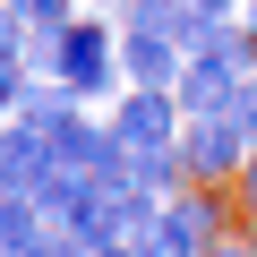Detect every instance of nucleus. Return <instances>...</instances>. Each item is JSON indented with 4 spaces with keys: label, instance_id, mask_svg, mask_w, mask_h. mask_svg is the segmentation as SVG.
Here are the masks:
<instances>
[{
    "label": "nucleus",
    "instance_id": "obj_10",
    "mask_svg": "<svg viewBox=\"0 0 257 257\" xmlns=\"http://www.w3.org/2000/svg\"><path fill=\"white\" fill-rule=\"evenodd\" d=\"M18 94H26V69H18V60H0V111H9Z\"/></svg>",
    "mask_w": 257,
    "mask_h": 257
},
{
    "label": "nucleus",
    "instance_id": "obj_12",
    "mask_svg": "<svg viewBox=\"0 0 257 257\" xmlns=\"http://www.w3.org/2000/svg\"><path fill=\"white\" fill-rule=\"evenodd\" d=\"M240 26H248V35H257V0H240Z\"/></svg>",
    "mask_w": 257,
    "mask_h": 257
},
{
    "label": "nucleus",
    "instance_id": "obj_13",
    "mask_svg": "<svg viewBox=\"0 0 257 257\" xmlns=\"http://www.w3.org/2000/svg\"><path fill=\"white\" fill-rule=\"evenodd\" d=\"M86 9H103V0H86ZM111 9H120V0H111Z\"/></svg>",
    "mask_w": 257,
    "mask_h": 257
},
{
    "label": "nucleus",
    "instance_id": "obj_11",
    "mask_svg": "<svg viewBox=\"0 0 257 257\" xmlns=\"http://www.w3.org/2000/svg\"><path fill=\"white\" fill-rule=\"evenodd\" d=\"M94 257H146V248H138V240H103Z\"/></svg>",
    "mask_w": 257,
    "mask_h": 257
},
{
    "label": "nucleus",
    "instance_id": "obj_7",
    "mask_svg": "<svg viewBox=\"0 0 257 257\" xmlns=\"http://www.w3.org/2000/svg\"><path fill=\"white\" fill-rule=\"evenodd\" d=\"M9 18H26V26H77L86 18V0H0Z\"/></svg>",
    "mask_w": 257,
    "mask_h": 257
},
{
    "label": "nucleus",
    "instance_id": "obj_3",
    "mask_svg": "<svg viewBox=\"0 0 257 257\" xmlns=\"http://www.w3.org/2000/svg\"><path fill=\"white\" fill-rule=\"evenodd\" d=\"M180 35H120V69H128V86H180Z\"/></svg>",
    "mask_w": 257,
    "mask_h": 257
},
{
    "label": "nucleus",
    "instance_id": "obj_9",
    "mask_svg": "<svg viewBox=\"0 0 257 257\" xmlns=\"http://www.w3.org/2000/svg\"><path fill=\"white\" fill-rule=\"evenodd\" d=\"M231 189H240V214H248V223H257V155H248V163H240V180H231Z\"/></svg>",
    "mask_w": 257,
    "mask_h": 257
},
{
    "label": "nucleus",
    "instance_id": "obj_15",
    "mask_svg": "<svg viewBox=\"0 0 257 257\" xmlns=\"http://www.w3.org/2000/svg\"><path fill=\"white\" fill-rule=\"evenodd\" d=\"M0 257H9V248H0Z\"/></svg>",
    "mask_w": 257,
    "mask_h": 257
},
{
    "label": "nucleus",
    "instance_id": "obj_6",
    "mask_svg": "<svg viewBox=\"0 0 257 257\" xmlns=\"http://www.w3.org/2000/svg\"><path fill=\"white\" fill-rule=\"evenodd\" d=\"M111 18H120V35H172L180 26V0H120Z\"/></svg>",
    "mask_w": 257,
    "mask_h": 257
},
{
    "label": "nucleus",
    "instance_id": "obj_1",
    "mask_svg": "<svg viewBox=\"0 0 257 257\" xmlns=\"http://www.w3.org/2000/svg\"><path fill=\"white\" fill-rule=\"evenodd\" d=\"M60 77L86 94V103H120L128 94V69H120V18H77V26H60Z\"/></svg>",
    "mask_w": 257,
    "mask_h": 257
},
{
    "label": "nucleus",
    "instance_id": "obj_8",
    "mask_svg": "<svg viewBox=\"0 0 257 257\" xmlns=\"http://www.w3.org/2000/svg\"><path fill=\"white\" fill-rule=\"evenodd\" d=\"M223 120L240 128V138H248V155H257V77H240V94L223 103Z\"/></svg>",
    "mask_w": 257,
    "mask_h": 257
},
{
    "label": "nucleus",
    "instance_id": "obj_14",
    "mask_svg": "<svg viewBox=\"0 0 257 257\" xmlns=\"http://www.w3.org/2000/svg\"><path fill=\"white\" fill-rule=\"evenodd\" d=\"M223 9H240V0H223Z\"/></svg>",
    "mask_w": 257,
    "mask_h": 257
},
{
    "label": "nucleus",
    "instance_id": "obj_2",
    "mask_svg": "<svg viewBox=\"0 0 257 257\" xmlns=\"http://www.w3.org/2000/svg\"><path fill=\"white\" fill-rule=\"evenodd\" d=\"M180 155H189V180H240V163H248V138L223 120V111H197V120H180Z\"/></svg>",
    "mask_w": 257,
    "mask_h": 257
},
{
    "label": "nucleus",
    "instance_id": "obj_4",
    "mask_svg": "<svg viewBox=\"0 0 257 257\" xmlns=\"http://www.w3.org/2000/svg\"><path fill=\"white\" fill-rule=\"evenodd\" d=\"M52 163H60V155H52V138H43V128H26V120H9V128H0V189H35Z\"/></svg>",
    "mask_w": 257,
    "mask_h": 257
},
{
    "label": "nucleus",
    "instance_id": "obj_5",
    "mask_svg": "<svg viewBox=\"0 0 257 257\" xmlns=\"http://www.w3.org/2000/svg\"><path fill=\"white\" fill-rule=\"evenodd\" d=\"M43 223H52V214H43L26 189H0V248H9V257H18V248H35V240H43Z\"/></svg>",
    "mask_w": 257,
    "mask_h": 257
}]
</instances>
